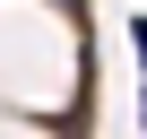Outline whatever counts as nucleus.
Returning <instances> with one entry per match:
<instances>
[{"mask_svg": "<svg viewBox=\"0 0 147 139\" xmlns=\"http://www.w3.org/2000/svg\"><path fill=\"white\" fill-rule=\"evenodd\" d=\"M130 52H138V70H147V18H130Z\"/></svg>", "mask_w": 147, "mask_h": 139, "instance_id": "1", "label": "nucleus"}]
</instances>
